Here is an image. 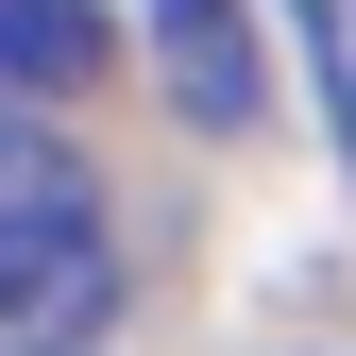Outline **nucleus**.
I'll return each mask as SVG.
<instances>
[{
    "mask_svg": "<svg viewBox=\"0 0 356 356\" xmlns=\"http://www.w3.org/2000/svg\"><path fill=\"white\" fill-rule=\"evenodd\" d=\"M102 323H119V220L68 170V136L0 102V339H102Z\"/></svg>",
    "mask_w": 356,
    "mask_h": 356,
    "instance_id": "f257e3e1",
    "label": "nucleus"
},
{
    "mask_svg": "<svg viewBox=\"0 0 356 356\" xmlns=\"http://www.w3.org/2000/svg\"><path fill=\"white\" fill-rule=\"evenodd\" d=\"M153 17V68H170V102L204 119V136H238L254 102H272V68H254V17L238 0H136Z\"/></svg>",
    "mask_w": 356,
    "mask_h": 356,
    "instance_id": "f03ea898",
    "label": "nucleus"
},
{
    "mask_svg": "<svg viewBox=\"0 0 356 356\" xmlns=\"http://www.w3.org/2000/svg\"><path fill=\"white\" fill-rule=\"evenodd\" d=\"M119 68V17L102 0H0V102H68V85Z\"/></svg>",
    "mask_w": 356,
    "mask_h": 356,
    "instance_id": "7ed1b4c3",
    "label": "nucleus"
},
{
    "mask_svg": "<svg viewBox=\"0 0 356 356\" xmlns=\"http://www.w3.org/2000/svg\"><path fill=\"white\" fill-rule=\"evenodd\" d=\"M305 51H323V102H339V136H356V0H305Z\"/></svg>",
    "mask_w": 356,
    "mask_h": 356,
    "instance_id": "20e7f679",
    "label": "nucleus"
},
{
    "mask_svg": "<svg viewBox=\"0 0 356 356\" xmlns=\"http://www.w3.org/2000/svg\"><path fill=\"white\" fill-rule=\"evenodd\" d=\"M0 356H68V339H0Z\"/></svg>",
    "mask_w": 356,
    "mask_h": 356,
    "instance_id": "39448f33",
    "label": "nucleus"
}]
</instances>
